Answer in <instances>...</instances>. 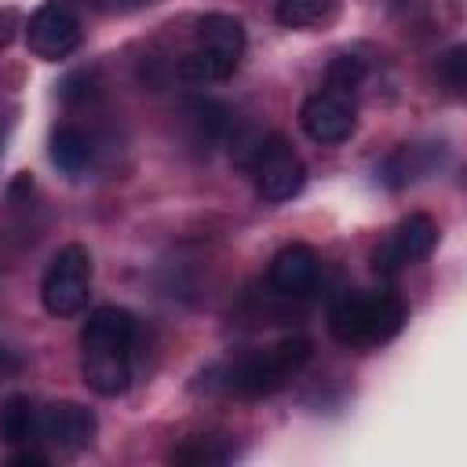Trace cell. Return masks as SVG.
Returning <instances> with one entry per match:
<instances>
[{
  "mask_svg": "<svg viewBox=\"0 0 467 467\" xmlns=\"http://www.w3.org/2000/svg\"><path fill=\"white\" fill-rule=\"evenodd\" d=\"M95 412L84 409L80 401H55L47 409L36 412V431L44 441L66 449V452H77L84 449L91 438H95Z\"/></svg>",
  "mask_w": 467,
  "mask_h": 467,
  "instance_id": "30bf717a",
  "label": "cell"
},
{
  "mask_svg": "<svg viewBox=\"0 0 467 467\" xmlns=\"http://www.w3.org/2000/svg\"><path fill=\"white\" fill-rule=\"evenodd\" d=\"M332 11H336V0H277V7H274L277 22L288 26V29L317 26V22H325Z\"/></svg>",
  "mask_w": 467,
  "mask_h": 467,
  "instance_id": "5bb4252c",
  "label": "cell"
},
{
  "mask_svg": "<svg viewBox=\"0 0 467 467\" xmlns=\"http://www.w3.org/2000/svg\"><path fill=\"white\" fill-rule=\"evenodd\" d=\"M434 241H438L434 219H431V215H409V219H401V223L379 241V248L372 252V266H376V274L394 277L401 266H412V263H420L423 255H431Z\"/></svg>",
  "mask_w": 467,
  "mask_h": 467,
  "instance_id": "ba28073f",
  "label": "cell"
},
{
  "mask_svg": "<svg viewBox=\"0 0 467 467\" xmlns=\"http://www.w3.org/2000/svg\"><path fill=\"white\" fill-rule=\"evenodd\" d=\"M365 80V58L358 55H339L332 58L328 66V91H339V95H354Z\"/></svg>",
  "mask_w": 467,
  "mask_h": 467,
  "instance_id": "9a60e30c",
  "label": "cell"
},
{
  "mask_svg": "<svg viewBox=\"0 0 467 467\" xmlns=\"http://www.w3.org/2000/svg\"><path fill=\"white\" fill-rule=\"evenodd\" d=\"M36 405L26 394H11L0 405V441L4 445H29L33 438H40L36 431Z\"/></svg>",
  "mask_w": 467,
  "mask_h": 467,
  "instance_id": "7c38bea8",
  "label": "cell"
},
{
  "mask_svg": "<svg viewBox=\"0 0 467 467\" xmlns=\"http://www.w3.org/2000/svg\"><path fill=\"white\" fill-rule=\"evenodd\" d=\"M26 44L36 58H66L77 51L80 44V18L73 11L69 0H47L44 7L33 11L29 26H26Z\"/></svg>",
  "mask_w": 467,
  "mask_h": 467,
  "instance_id": "52a82bcc",
  "label": "cell"
},
{
  "mask_svg": "<svg viewBox=\"0 0 467 467\" xmlns=\"http://www.w3.org/2000/svg\"><path fill=\"white\" fill-rule=\"evenodd\" d=\"M299 124L314 142H343L354 131V99L328 88L314 91L299 109Z\"/></svg>",
  "mask_w": 467,
  "mask_h": 467,
  "instance_id": "9c48e42d",
  "label": "cell"
},
{
  "mask_svg": "<svg viewBox=\"0 0 467 467\" xmlns=\"http://www.w3.org/2000/svg\"><path fill=\"white\" fill-rule=\"evenodd\" d=\"M230 452L226 449H212V441H193L171 452V463H223Z\"/></svg>",
  "mask_w": 467,
  "mask_h": 467,
  "instance_id": "e0dca14e",
  "label": "cell"
},
{
  "mask_svg": "<svg viewBox=\"0 0 467 467\" xmlns=\"http://www.w3.org/2000/svg\"><path fill=\"white\" fill-rule=\"evenodd\" d=\"M244 168L255 175V190L266 201L296 197L303 190V179H306L303 161L296 157V150L281 135H259V142H255V150H252Z\"/></svg>",
  "mask_w": 467,
  "mask_h": 467,
  "instance_id": "8992f818",
  "label": "cell"
},
{
  "mask_svg": "<svg viewBox=\"0 0 467 467\" xmlns=\"http://www.w3.org/2000/svg\"><path fill=\"white\" fill-rule=\"evenodd\" d=\"M438 73H441V80H445L452 91H463V84H467V47H463V44L449 47V51L438 58Z\"/></svg>",
  "mask_w": 467,
  "mask_h": 467,
  "instance_id": "2e32d148",
  "label": "cell"
},
{
  "mask_svg": "<svg viewBox=\"0 0 467 467\" xmlns=\"http://www.w3.org/2000/svg\"><path fill=\"white\" fill-rule=\"evenodd\" d=\"M244 51V26L234 15L212 11L197 22V44L179 58V77L190 84H219L226 80Z\"/></svg>",
  "mask_w": 467,
  "mask_h": 467,
  "instance_id": "3957f363",
  "label": "cell"
},
{
  "mask_svg": "<svg viewBox=\"0 0 467 467\" xmlns=\"http://www.w3.org/2000/svg\"><path fill=\"white\" fill-rule=\"evenodd\" d=\"M91 296V255L84 244H66L55 252L40 281V303L55 317L80 314Z\"/></svg>",
  "mask_w": 467,
  "mask_h": 467,
  "instance_id": "5b68a950",
  "label": "cell"
},
{
  "mask_svg": "<svg viewBox=\"0 0 467 467\" xmlns=\"http://www.w3.org/2000/svg\"><path fill=\"white\" fill-rule=\"evenodd\" d=\"M306 361H310V339L288 336V339H281L259 354L241 358L237 365H226L219 372L223 376L219 387L230 394H241V398H263V394L281 390Z\"/></svg>",
  "mask_w": 467,
  "mask_h": 467,
  "instance_id": "277c9868",
  "label": "cell"
},
{
  "mask_svg": "<svg viewBox=\"0 0 467 467\" xmlns=\"http://www.w3.org/2000/svg\"><path fill=\"white\" fill-rule=\"evenodd\" d=\"M18 368V358H11V350L0 347V376H11Z\"/></svg>",
  "mask_w": 467,
  "mask_h": 467,
  "instance_id": "ffe728a7",
  "label": "cell"
},
{
  "mask_svg": "<svg viewBox=\"0 0 467 467\" xmlns=\"http://www.w3.org/2000/svg\"><path fill=\"white\" fill-rule=\"evenodd\" d=\"M51 161L58 171L66 175H80L88 164H91V139L73 128V124H62L51 131Z\"/></svg>",
  "mask_w": 467,
  "mask_h": 467,
  "instance_id": "4fadbf2b",
  "label": "cell"
},
{
  "mask_svg": "<svg viewBox=\"0 0 467 467\" xmlns=\"http://www.w3.org/2000/svg\"><path fill=\"white\" fill-rule=\"evenodd\" d=\"M405 303L394 292H343L328 310V328L343 347H376L401 332Z\"/></svg>",
  "mask_w": 467,
  "mask_h": 467,
  "instance_id": "7a4b0ae2",
  "label": "cell"
},
{
  "mask_svg": "<svg viewBox=\"0 0 467 467\" xmlns=\"http://www.w3.org/2000/svg\"><path fill=\"white\" fill-rule=\"evenodd\" d=\"M11 463H18V467H40V463H47V456H40V452H15Z\"/></svg>",
  "mask_w": 467,
  "mask_h": 467,
  "instance_id": "d6986e66",
  "label": "cell"
},
{
  "mask_svg": "<svg viewBox=\"0 0 467 467\" xmlns=\"http://www.w3.org/2000/svg\"><path fill=\"white\" fill-rule=\"evenodd\" d=\"M266 285L277 296H306L317 285V252L310 244H285L270 259Z\"/></svg>",
  "mask_w": 467,
  "mask_h": 467,
  "instance_id": "8fae6325",
  "label": "cell"
},
{
  "mask_svg": "<svg viewBox=\"0 0 467 467\" xmlns=\"http://www.w3.org/2000/svg\"><path fill=\"white\" fill-rule=\"evenodd\" d=\"M95 11H102V15H131V11H139V7H146L150 0H88Z\"/></svg>",
  "mask_w": 467,
  "mask_h": 467,
  "instance_id": "ac0fdd59",
  "label": "cell"
},
{
  "mask_svg": "<svg viewBox=\"0 0 467 467\" xmlns=\"http://www.w3.org/2000/svg\"><path fill=\"white\" fill-rule=\"evenodd\" d=\"M131 343H135V317L120 306H99L88 314L80 328V376L84 383L113 398L131 383Z\"/></svg>",
  "mask_w": 467,
  "mask_h": 467,
  "instance_id": "6da1fadb",
  "label": "cell"
}]
</instances>
